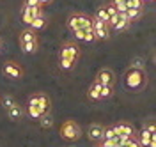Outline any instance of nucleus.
<instances>
[{"mask_svg": "<svg viewBox=\"0 0 156 147\" xmlns=\"http://www.w3.org/2000/svg\"><path fill=\"white\" fill-rule=\"evenodd\" d=\"M82 135V131H80V126H78L76 122H73V121H66L62 128H60V137L64 138V140H69V142H75L78 140Z\"/></svg>", "mask_w": 156, "mask_h": 147, "instance_id": "nucleus-3", "label": "nucleus"}, {"mask_svg": "<svg viewBox=\"0 0 156 147\" xmlns=\"http://www.w3.org/2000/svg\"><path fill=\"white\" fill-rule=\"evenodd\" d=\"M147 147H156V138H154V135H153V138H151V142H149V145Z\"/></svg>", "mask_w": 156, "mask_h": 147, "instance_id": "nucleus-39", "label": "nucleus"}, {"mask_svg": "<svg viewBox=\"0 0 156 147\" xmlns=\"http://www.w3.org/2000/svg\"><path fill=\"white\" fill-rule=\"evenodd\" d=\"M30 14H32V18H37V16H43V9H41V5L37 7H29Z\"/></svg>", "mask_w": 156, "mask_h": 147, "instance_id": "nucleus-26", "label": "nucleus"}, {"mask_svg": "<svg viewBox=\"0 0 156 147\" xmlns=\"http://www.w3.org/2000/svg\"><path fill=\"white\" fill-rule=\"evenodd\" d=\"M94 18H96V20H99V21H103V23H107V27H108V20H110V16H108V12H107V9H105V7H99Z\"/></svg>", "mask_w": 156, "mask_h": 147, "instance_id": "nucleus-16", "label": "nucleus"}, {"mask_svg": "<svg viewBox=\"0 0 156 147\" xmlns=\"http://www.w3.org/2000/svg\"><path fill=\"white\" fill-rule=\"evenodd\" d=\"M146 129H147V131H149V133H153V135H154V131H156V126H154V124H153V122H151V124H149V126H147Z\"/></svg>", "mask_w": 156, "mask_h": 147, "instance_id": "nucleus-37", "label": "nucleus"}, {"mask_svg": "<svg viewBox=\"0 0 156 147\" xmlns=\"http://www.w3.org/2000/svg\"><path fill=\"white\" fill-rule=\"evenodd\" d=\"M105 9H107L108 16H115V14H119V12L115 11V5H114V4H107V5H105Z\"/></svg>", "mask_w": 156, "mask_h": 147, "instance_id": "nucleus-31", "label": "nucleus"}, {"mask_svg": "<svg viewBox=\"0 0 156 147\" xmlns=\"http://www.w3.org/2000/svg\"><path fill=\"white\" fill-rule=\"evenodd\" d=\"M140 2H142V4H146V2H151V0H140Z\"/></svg>", "mask_w": 156, "mask_h": 147, "instance_id": "nucleus-40", "label": "nucleus"}, {"mask_svg": "<svg viewBox=\"0 0 156 147\" xmlns=\"http://www.w3.org/2000/svg\"><path fill=\"white\" fill-rule=\"evenodd\" d=\"M129 68H135V69H144V64H142V60L140 59H135L133 62H131V66Z\"/></svg>", "mask_w": 156, "mask_h": 147, "instance_id": "nucleus-32", "label": "nucleus"}, {"mask_svg": "<svg viewBox=\"0 0 156 147\" xmlns=\"http://www.w3.org/2000/svg\"><path fill=\"white\" fill-rule=\"evenodd\" d=\"M126 147H140V144H138V140H133V138H129L128 140Z\"/></svg>", "mask_w": 156, "mask_h": 147, "instance_id": "nucleus-36", "label": "nucleus"}, {"mask_svg": "<svg viewBox=\"0 0 156 147\" xmlns=\"http://www.w3.org/2000/svg\"><path fill=\"white\" fill-rule=\"evenodd\" d=\"M37 108L39 112L44 115V114H48L50 110V99L48 96H44V94H37Z\"/></svg>", "mask_w": 156, "mask_h": 147, "instance_id": "nucleus-9", "label": "nucleus"}, {"mask_svg": "<svg viewBox=\"0 0 156 147\" xmlns=\"http://www.w3.org/2000/svg\"><path fill=\"white\" fill-rule=\"evenodd\" d=\"M124 14H126V18L129 21H135V20H138V18L142 16V9H128Z\"/></svg>", "mask_w": 156, "mask_h": 147, "instance_id": "nucleus-18", "label": "nucleus"}, {"mask_svg": "<svg viewBox=\"0 0 156 147\" xmlns=\"http://www.w3.org/2000/svg\"><path fill=\"white\" fill-rule=\"evenodd\" d=\"M4 73L9 76V78H21L23 76V71L20 68L18 64H14V62H9V64H5V68H4Z\"/></svg>", "mask_w": 156, "mask_h": 147, "instance_id": "nucleus-7", "label": "nucleus"}, {"mask_svg": "<svg viewBox=\"0 0 156 147\" xmlns=\"http://www.w3.org/2000/svg\"><path fill=\"white\" fill-rule=\"evenodd\" d=\"M44 25H46V18H44V16H37V18H34V20H32L30 29H32V30H41Z\"/></svg>", "mask_w": 156, "mask_h": 147, "instance_id": "nucleus-15", "label": "nucleus"}, {"mask_svg": "<svg viewBox=\"0 0 156 147\" xmlns=\"http://www.w3.org/2000/svg\"><path fill=\"white\" fill-rule=\"evenodd\" d=\"M21 50H23L25 53H36V51H37V41L23 43V44H21Z\"/></svg>", "mask_w": 156, "mask_h": 147, "instance_id": "nucleus-17", "label": "nucleus"}, {"mask_svg": "<svg viewBox=\"0 0 156 147\" xmlns=\"http://www.w3.org/2000/svg\"><path fill=\"white\" fill-rule=\"evenodd\" d=\"M58 66L64 69V71H69V69L75 66V62H71V60H66V59H60V60H58Z\"/></svg>", "mask_w": 156, "mask_h": 147, "instance_id": "nucleus-23", "label": "nucleus"}, {"mask_svg": "<svg viewBox=\"0 0 156 147\" xmlns=\"http://www.w3.org/2000/svg\"><path fill=\"white\" fill-rule=\"evenodd\" d=\"M103 129H105V128L103 126H99V124H94V126H90L89 128V138H90V140H101V138H103Z\"/></svg>", "mask_w": 156, "mask_h": 147, "instance_id": "nucleus-11", "label": "nucleus"}, {"mask_svg": "<svg viewBox=\"0 0 156 147\" xmlns=\"http://www.w3.org/2000/svg\"><path fill=\"white\" fill-rule=\"evenodd\" d=\"M92 32H94L96 39H108V36H110V30H108L107 23L96 20V18H92Z\"/></svg>", "mask_w": 156, "mask_h": 147, "instance_id": "nucleus-5", "label": "nucleus"}, {"mask_svg": "<svg viewBox=\"0 0 156 147\" xmlns=\"http://www.w3.org/2000/svg\"><path fill=\"white\" fill-rule=\"evenodd\" d=\"M103 138H115L114 128H105V129H103Z\"/></svg>", "mask_w": 156, "mask_h": 147, "instance_id": "nucleus-27", "label": "nucleus"}, {"mask_svg": "<svg viewBox=\"0 0 156 147\" xmlns=\"http://www.w3.org/2000/svg\"><path fill=\"white\" fill-rule=\"evenodd\" d=\"M32 20H34V18H32V14H30L29 7H25V5H23V9H21V21H23L25 25H29V27H30Z\"/></svg>", "mask_w": 156, "mask_h": 147, "instance_id": "nucleus-19", "label": "nucleus"}, {"mask_svg": "<svg viewBox=\"0 0 156 147\" xmlns=\"http://www.w3.org/2000/svg\"><path fill=\"white\" fill-rule=\"evenodd\" d=\"M99 147H101V145H99Z\"/></svg>", "mask_w": 156, "mask_h": 147, "instance_id": "nucleus-41", "label": "nucleus"}, {"mask_svg": "<svg viewBox=\"0 0 156 147\" xmlns=\"http://www.w3.org/2000/svg\"><path fill=\"white\" fill-rule=\"evenodd\" d=\"M73 34H75V39H78V41H83V36H85V30H73Z\"/></svg>", "mask_w": 156, "mask_h": 147, "instance_id": "nucleus-33", "label": "nucleus"}, {"mask_svg": "<svg viewBox=\"0 0 156 147\" xmlns=\"http://www.w3.org/2000/svg\"><path fill=\"white\" fill-rule=\"evenodd\" d=\"M101 87H103V85H99V83H98V82H94V83H92V85H90V87H89V92H87V96L90 99H94V101H99V92H101Z\"/></svg>", "mask_w": 156, "mask_h": 147, "instance_id": "nucleus-13", "label": "nucleus"}, {"mask_svg": "<svg viewBox=\"0 0 156 147\" xmlns=\"http://www.w3.org/2000/svg\"><path fill=\"white\" fill-rule=\"evenodd\" d=\"M115 5V11L119 12V14H124L128 11V5H126V2H121V4H114Z\"/></svg>", "mask_w": 156, "mask_h": 147, "instance_id": "nucleus-28", "label": "nucleus"}, {"mask_svg": "<svg viewBox=\"0 0 156 147\" xmlns=\"http://www.w3.org/2000/svg\"><path fill=\"white\" fill-rule=\"evenodd\" d=\"M78 57H80V51H78V46L75 43H68L60 48V59L71 60V62H76Z\"/></svg>", "mask_w": 156, "mask_h": 147, "instance_id": "nucleus-4", "label": "nucleus"}, {"mask_svg": "<svg viewBox=\"0 0 156 147\" xmlns=\"http://www.w3.org/2000/svg\"><path fill=\"white\" fill-rule=\"evenodd\" d=\"M96 82L99 85H103V87H112V83H114V73L110 71V69H101L99 71V75H98Z\"/></svg>", "mask_w": 156, "mask_h": 147, "instance_id": "nucleus-6", "label": "nucleus"}, {"mask_svg": "<svg viewBox=\"0 0 156 147\" xmlns=\"http://www.w3.org/2000/svg\"><path fill=\"white\" fill-rule=\"evenodd\" d=\"M69 30H90L92 29V18L87 14H73L68 20Z\"/></svg>", "mask_w": 156, "mask_h": 147, "instance_id": "nucleus-2", "label": "nucleus"}, {"mask_svg": "<svg viewBox=\"0 0 156 147\" xmlns=\"http://www.w3.org/2000/svg\"><path fill=\"white\" fill-rule=\"evenodd\" d=\"M112 92H114V89L112 87H101V92H99V98L101 99H105V98H110L112 96Z\"/></svg>", "mask_w": 156, "mask_h": 147, "instance_id": "nucleus-24", "label": "nucleus"}, {"mask_svg": "<svg viewBox=\"0 0 156 147\" xmlns=\"http://www.w3.org/2000/svg\"><path fill=\"white\" fill-rule=\"evenodd\" d=\"M32 41H37V37H36V32L32 29H27L23 30L21 34H20V43L23 44V43H32Z\"/></svg>", "mask_w": 156, "mask_h": 147, "instance_id": "nucleus-12", "label": "nucleus"}, {"mask_svg": "<svg viewBox=\"0 0 156 147\" xmlns=\"http://www.w3.org/2000/svg\"><path fill=\"white\" fill-rule=\"evenodd\" d=\"M29 115H30L32 119H39L41 115H43V114L39 112V108H37V107H29Z\"/></svg>", "mask_w": 156, "mask_h": 147, "instance_id": "nucleus-25", "label": "nucleus"}, {"mask_svg": "<svg viewBox=\"0 0 156 147\" xmlns=\"http://www.w3.org/2000/svg\"><path fill=\"white\" fill-rule=\"evenodd\" d=\"M129 23H131V21L126 18V14H119V20H117V23L112 27V29L115 30V32H124V30L129 27Z\"/></svg>", "mask_w": 156, "mask_h": 147, "instance_id": "nucleus-10", "label": "nucleus"}, {"mask_svg": "<svg viewBox=\"0 0 156 147\" xmlns=\"http://www.w3.org/2000/svg\"><path fill=\"white\" fill-rule=\"evenodd\" d=\"M14 105H16V101H14L12 96H5L4 98V107L5 108H11V107H14Z\"/></svg>", "mask_w": 156, "mask_h": 147, "instance_id": "nucleus-29", "label": "nucleus"}, {"mask_svg": "<svg viewBox=\"0 0 156 147\" xmlns=\"http://www.w3.org/2000/svg\"><path fill=\"white\" fill-rule=\"evenodd\" d=\"M126 5L128 9H142L144 7V4L140 0H126Z\"/></svg>", "mask_w": 156, "mask_h": 147, "instance_id": "nucleus-22", "label": "nucleus"}, {"mask_svg": "<svg viewBox=\"0 0 156 147\" xmlns=\"http://www.w3.org/2000/svg\"><path fill=\"white\" fill-rule=\"evenodd\" d=\"M51 2H53V0H39V5H41V7H43V5H50Z\"/></svg>", "mask_w": 156, "mask_h": 147, "instance_id": "nucleus-38", "label": "nucleus"}, {"mask_svg": "<svg viewBox=\"0 0 156 147\" xmlns=\"http://www.w3.org/2000/svg\"><path fill=\"white\" fill-rule=\"evenodd\" d=\"M124 87L128 90H142L144 85L147 83V76H146V71L144 69H135V68H129L124 73Z\"/></svg>", "mask_w": 156, "mask_h": 147, "instance_id": "nucleus-1", "label": "nucleus"}, {"mask_svg": "<svg viewBox=\"0 0 156 147\" xmlns=\"http://www.w3.org/2000/svg\"><path fill=\"white\" fill-rule=\"evenodd\" d=\"M39 119H41V126H43V128H51V126H53V119L50 117L48 114L41 115Z\"/></svg>", "mask_w": 156, "mask_h": 147, "instance_id": "nucleus-21", "label": "nucleus"}, {"mask_svg": "<svg viewBox=\"0 0 156 147\" xmlns=\"http://www.w3.org/2000/svg\"><path fill=\"white\" fill-rule=\"evenodd\" d=\"M94 39H96V37H94V32H92V29H90V30H85L83 41H85V43H92Z\"/></svg>", "mask_w": 156, "mask_h": 147, "instance_id": "nucleus-30", "label": "nucleus"}, {"mask_svg": "<svg viewBox=\"0 0 156 147\" xmlns=\"http://www.w3.org/2000/svg\"><path fill=\"white\" fill-rule=\"evenodd\" d=\"M29 107H37V94H34V96L29 98Z\"/></svg>", "mask_w": 156, "mask_h": 147, "instance_id": "nucleus-35", "label": "nucleus"}, {"mask_svg": "<svg viewBox=\"0 0 156 147\" xmlns=\"http://www.w3.org/2000/svg\"><path fill=\"white\" fill-rule=\"evenodd\" d=\"M21 114H23V112H21V108H20L18 105H14V107L9 108V117L11 119H20L21 117Z\"/></svg>", "mask_w": 156, "mask_h": 147, "instance_id": "nucleus-20", "label": "nucleus"}, {"mask_svg": "<svg viewBox=\"0 0 156 147\" xmlns=\"http://www.w3.org/2000/svg\"><path fill=\"white\" fill-rule=\"evenodd\" d=\"M151 138H153V133H149L146 128H144L142 133H140V137H138V144H140V147H147L149 145V142H151Z\"/></svg>", "mask_w": 156, "mask_h": 147, "instance_id": "nucleus-14", "label": "nucleus"}, {"mask_svg": "<svg viewBox=\"0 0 156 147\" xmlns=\"http://www.w3.org/2000/svg\"><path fill=\"white\" fill-rule=\"evenodd\" d=\"M39 0H25V7H37Z\"/></svg>", "mask_w": 156, "mask_h": 147, "instance_id": "nucleus-34", "label": "nucleus"}, {"mask_svg": "<svg viewBox=\"0 0 156 147\" xmlns=\"http://www.w3.org/2000/svg\"><path fill=\"white\" fill-rule=\"evenodd\" d=\"M114 131H115V137L124 135V137L133 138V128L129 126L128 122H119V124H115V126H114Z\"/></svg>", "mask_w": 156, "mask_h": 147, "instance_id": "nucleus-8", "label": "nucleus"}]
</instances>
